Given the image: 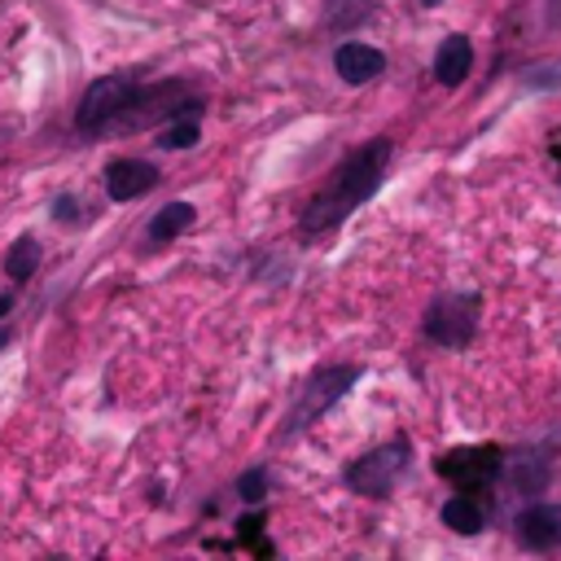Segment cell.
Returning <instances> with one entry per match:
<instances>
[{
	"label": "cell",
	"instance_id": "ba28073f",
	"mask_svg": "<svg viewBox=\"0 0 561 561\" xmlns=\"http://www.w3.org/2000/svg\"><path fill=\"white\" fill-rule=\"evenodd\" d=\"M153 184H158V167L145 162V158H118L105 171V188H110L114 202H131V197L149 193Z\"/></svg>",
	"mask_w": 561,
	"mask_h": 561
},
{
	"label": "cell",
	"instance_id": "277c9868",
	"mask_svg": "<svg viewBox=\"0 0 561 561\" xmlns=\"http://www.w3.org/2000/svg\"><path fill=\"white\" fill-rule=\"evenodd\" d=\"M434 469H438V478L456 482L460 491H473V486H486V482L500 478L504 456H500V447H491V443H478V447H451L447 456L434 460Z\"/></svg>",
	"mask_w": 561,
	"mask_h": 561
},
{
	"label": "cell",
	"instance_id": "52a82bcc",
	"mask_svg": "<svg viewBox=\"0 0 561 561\" xmlns=\"http://www.w3.org/2000/svg\"><path fill=\"white\" fill-rule=\"evenodd\" d=\"M517 539L530 552H561V504H530L517 517Z\"/></svg>",
	"mask_w": 561,
	"mask_h": 561
},
{
	"label": "cell",
	"instance_id": "7a4b0ae2",
	"mask_svg": "<svg viewBox=\"0 0 561 561\" xmlns=\"http://www.w3.org/2000/svg\"><path fill=\"white\" fill-rule=\"evenodd\" d=\"M140 83L136 75H101L88 83L83 101H79V114H75V127L96 136V131H114V123L127 114V105L136 101Z\"/></svg>",
	"mask_w": 561,
	"mask_h": 561
},
{
	"label": "cell",
	"instance_id": "9c48e42d",
	"mask_svg": "<svg viewBox=\"0 0 561 561\" xmlns=\"http://www.w3.org/2000/svg\"><path fill=\"white\" fill-rule=\"evenodd\" d=\"M333 66H337V75H342L346 83H368V79H377V75L386 70V53L373 48V44L346 39V44H337Z\"/></svg>",
	"mask_w": 561,
	"mask_h": 561
},
{
	"label": "cell",
	"instance_id": "4fadbf2b",
	"mask_svg": "<svg viewBox=\"0 0 561 561\" xmlns=\"http://www.w3.org/2000/svg\"><path fill=\"white\" fill-rule=\"evenodd\" d=\"M35 267H39V245H35V237H22V241H13L9 259H4V272H9L13 280H26Z\"/></svg>",
	"mask_w": 561,
	"mask_h": 561
},
{
	"label": "cell",
	"instance_id": "30bf717a",
	"mask_svg": "<svg viewBox=\"0 0 561 561\" xmlns=\"http://www.w3.org/2000/svg\"><path fill=\"white\" fill-rule=\"evenodd\" d=\"M469 66H473V44L465 35H447L438 44V53H434V79L447 83V88H456L469 75Z\"/></svg>",
	"mask_w": 561,
	"mask_h": 561
},
{
	"label": "cell",
	"instance_id": "ac0fdd59",
	"mask_svg": "<svg viewBox=\"0 0 561 561\" xmlns=\"http://www.w3.org/2000/svg\"><path fill=\"white\" fill-rule=\"evenodd\" d=\"M4 342H9V329H0V346H4Z\"/></svg>",
	"mask_w": 561,
	"mask_h": 561
},
{
	"label": "cell",
	"instance_id": "6da1fadb",
	"mask_svg": "<svg viewBox=\"0 0 561 561\" xmlns=\"http://www.w3.org/2000/svg\"><path fill=\"white\" fill-rule=\"evenodd\" d=\"M386 162H390V140H368V145H359L329 180H324V188L302 206V215H298V228L302 232H329V228H337L377 184H381V175H386Z\"/></svg>",
	"mask_w": 561,
	"mask_h": 561
},
{
	"label": "cell",
	"instance_id": "9a60e30c",
	"mask_svg": "<svg viewBox=\"0 0 561 561\" xmlns=\"http://www.w3.org/2000/svg\"><path fill=\"white\" fill-rule=\"evenodd\" d=\"M193 140H197V118H180L175 127L162 131V145H167V149H184V145H193Z\"/></svg>",
	"mask_w": 561,
	"mask_h": 561
},
{
	"label": "cell",
	"instance_id": "8992f818",
	"mask_svg": "<svg viewBox=\"0 0 561 561\" xmlns=\"http://www.w3.org/2000/svg\"><path fill=\"white\" fill-rule=\"evenodd\" d=\"M403 465H408V443H386V447L359 456L355 465H346V486L359 495H386L399 482Z\"/></svg>",
	"mask_w": 561,
	"mask_h": 561
},
{
	"label": "cell",
	"instance_id": "5bb4252c",
	"mask_svg": "<svg viewBox=\"0 0 561 561\" xmlns=\"http://www.w3.org/2000/svg\"><path fill=\"white\" fill-rule=\"evenodd\" d=\"M368 9H373V0H329V26L333 31H351V26H359L368 18Z\"/></svg>",
	"mask_w": 561,
	"mask_h": 561
},
{
	"label": "cell",
	"instance_id": "8fae6325",
	"mask_svg": "<svg viewBox=\"0 0 561 561\" xmlns=\"http://www.w3.org/2000/svg\"><path fill=\"white\" fill-rule=\"evenodd\" d=\"M482 522H486V513H482V504H478L473 495H451V500L443 504V526H451V530H460V535H478Z\"/></svg>",
	"mask_w": 561,
	"mask_h": 561
},
{
	"label": "cell",
	"instance_id": "5b68a950",
	"mask_svg": "<svg viewBox=\"0 0 561 561\" xmlns=\"http://www.w3.org/2000/svg\"><path fill=\"white\" fill-rule=\"evenodd\" d=\"M473 320H478V298L473 294H443L425 316V333H430V342L460 351L473 337Z\"/></svg>",
	"mask_w": 561,
	"mask_h": 561
},
{
	"label": "cell",
	"instance_id": "2e32d148",
	"mask_svg": "<svg viewBox=\"0 0 561 561\" xmlns=\"http://www.w3.org/2000/svg\"><path fill=\"white\" fill-rule=\"evenodd\" d=\"M263 486H267V473H263V469H250V473L237 482L241 500H250V504H259V500H263Z\"/></svg>",
	"mask_w": 561,
	"mask_h": 561
},
{
	"label": "cell",
	"instance_id": "d6986e66",
	"mask_svg": "<svg viewBox=\"0 0 561 561\" xmlns=\"http://www.w3.org/2000/svg\"><path fill=\"white\" fill-rule=\"evenodd\" d=\"M421 4H438V0H421Z\"/></svg>",
	"mask_w": 561,
	"mask_h": 561
},
{
	"label": "cell",
	"instance_id": "3957f363",
	"mask_svg": "<svg viewBox=\"0 0 561 561\" xmlns=\"http://www.w3.org/2000/svg\"><path fill=\"white\" fill-rule=\"evenodd\" d=\"M355 381H359V368H355V364L320 368L316 377H307V386H298V403H294V412H289V421H285V434L307 430L311 421H320Z\"/></svg>",
	"mask_w": 561,
	"mask_h": 561
},
{
	"label": "cell",
	"instance_id": "7c38bea8",
	"mask_svg": "<svg viewBox=\"0 0 561 561\" xmlns=\"http://www.w3.org/2000/svg\"><path fill=\"white\" fill-rule=\"evenodd\" d=\"M188 224H193V206H188V202H167V206L149 219V237L162 245V241H175Z\"/></svg>",
	"mask_w": 561,
	"mask_h": 561
},
{
	"label": "cell",
	"instance_id": "e0dca14e",
	"mask_svg": "<svg viewBox=\"0 0 561 561\" xmlns=\"http://www.w3.org/2000/svg\"><path fill=\"white\" fill-rule=\"evenodd\" d=\"M9 302H13V298H9V294H0V316L9 311Z\"/></svg>",
	"mask_w": 561,
	"mask_h": 561
}]
</instances>
